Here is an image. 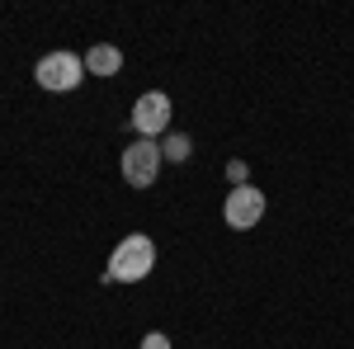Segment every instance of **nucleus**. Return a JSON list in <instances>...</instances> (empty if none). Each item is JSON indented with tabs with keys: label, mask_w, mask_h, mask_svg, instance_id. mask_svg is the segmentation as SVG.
<instances>
[{
	"label": "nucleus",
	"mask_w": 354,
	"mask_h": 349,
	"mask_svg": "<svg viewBox=\"0 0 354 349\" xmlns=\"http://www.w3.org/2000/svg\"><path fill=\"white\" fill-rule=\"evenodd\" d=\"M156 265V245L147 241V236H128V241L113 245L109 255V274L104 279H118V283H137V279H147Z\"/></svg>",
	"instance_id": "f257e3e1"
},
{
	"label": "nucleus",
	"mask_w": 354,
	"mask_h": 349,
	"mask_svg": "<svg viewBox=\"0 0 354 349\" xmlns=\"http://www.w3.org/2000/svg\"><path fill=\"white\" fill-rule=\"evenodd\" d=\"M33 76H38V85H43V90L66 95V90H76V85L85 81V57H76V53H53V57H43V62L33 66Z\"/></svg>",
	"instance_id": "f03ea898"
},
{
	"label": "nucleus",
	"mask_w": 354,
	"mask_h": 349,
	"mask_svg": "<svg viewBox=\"0 0 354 349\" xmlns=\"http://www.w3.org/2000/svg\"><path fill=\"white\" fill-rule=\"evenodd\" d=\"M123 180L133 189H151L156 185V170H161V147L156 142H147V137H137L133 147L123 151Z\"/></svg>",
	"instance_id": "7ed1b4c3"
},
{
	"label": "nucleus",
	"mask_w": 354,
	"mask_h": 349,
	"mask_svg": "<svg viewBox=\"0 0 354 349\" xmlns=\"http://www.w3.org/2000/svg\"><path fill=\"white\" fill-rule=\"evenodd\" d=\"M222 217H227V227H236V232H250L260 217H265V194L250 185H236L227 194V203H222Z\"/></svg>",
	"instance_id": "20e7f679"
},
{
	"label": "nucleus",
	"mask_w": 354,
	"mask_h": 349,
	"mask_svg": "<svg viewBox=\"0 0 354 349\" xmlns=\"http://www.w3.org/2000/svg\"><path fill=\"white\" fill-rule=\"evenodd\" d=\"M165 123H170V100H165L161 90H147V95L133 104V128L151 142V137L165 133Z\"/></svg>",
	"instance_id": "39448f33"
},
{
	"label": "nucleus",
	"mask_w": 354,
	"mask_h": 349,
	"mask_svg": "<svg viewBox=\"0 0 354 349\" xmlns=\"http://www.w3.org/2000/svg\"><path fill=\"white\" fill-rule=\"evenodd\" d=\"M85 71H90V76H118V71H123V53H118L113 43H95V48L85 53Z\"/></svg>",
	"instance_id": "423d86ee"
},
{
	"label": "nucleus",
	"mask_w": 354,
	"mask_h": 349,
	"mask_svg": "<svg viewBox=\"0 0 354 349\" xmlns=\"http://www.w3.org/2000/svg\"><path fill=\"white\" fill-rule=\"evenodd\" d=\"M189 151H194V142L185 133H170V137H165V147H161V156H165V161H175V165L189 161Z\"/></svg>",
	"instance_id": "0eeeda50"
},
{
	"label": "nucleus",
	"mask_w": 354,
	"mask_h": 349,
	"mask_svg": "<svg viewBox=\"0 0 354 349\" xmlns=\"http://www.w3.org/2000/svg\"><path fill=\"white\" fill-rule=\"evenodd\" d=\"M142 349H170V340H165L161 330H151V335H142Z\"/></svg>",
	"instance_id": "6e6552de"
},
{
	"label": "nucleus",
	"mask_w": 354,
	"mask_h": 349,
	"mask_svg": "<svg viewBox=\"0 0 354 349\" xmlns=\"http://www.w3.org/2000/svg\"><path fill=\"white\" fill-rule=\"evenodd\" d=\"M227 175H232V185H245V165H241V161L227 165Z\"/></svg>",
	"instance_id": "1a4fd4ad"
}]
</instances>
